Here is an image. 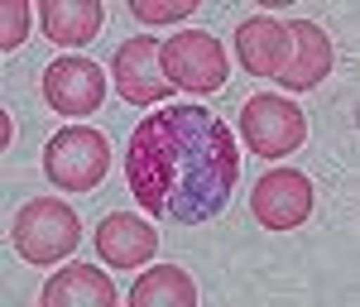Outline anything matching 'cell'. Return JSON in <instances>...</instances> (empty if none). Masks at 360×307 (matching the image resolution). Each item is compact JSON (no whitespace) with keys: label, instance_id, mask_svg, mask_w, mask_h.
<instances>
[{"label":"cell","instance_id":"6da1fadb","mask_svg":"<svg viewBox=\"0 0 360 307\" xmlns=\"http://www.w3.org/2000/svg\"><path fill=\"white\" fill-rule=\"evenodd\" d=\"M125 183L154 221H212L240 183L236 135L207 106H164L135 125L125 149Z\"/></svg>","mask_w":360,"mask_h":307},{"label":"cell","instance_id":"7a4b0ae2","mask_svg":"<svg viewBox=\"0 0 360 307\" xmlns=\"http://www.w3.org/2000/svg\"><path fill=\"white\" fill-rule=\"evenodd\" d=\"M106 168H111V144L91 125H63L49 140V149H44V173L63 192H91V188H101Z\"/></svg>","mask_w":360,"mask_h":307},{"label":"cell","instance_id":"3957f363","mask_svg":"<svg viewBox=\"0 0 360 307\" xmlns=\"http://www.w3.org/2000/svg\"><path fill=\"white\" fill-rule=\"evenodd\" d=\"M77 240H82V221L58 197H34L15 216V250L29 264H58L77 250Z\"/></svg>","mask_w":360,"mask_h":307},{"label":"cell","instance_id":"277c9868","mask_svg":"<svg viewBox=\"0 0 360 307\" xmlns=\"http://www.w3.org/2000/svg\"><path fill=\"white\" fill-rule=\"evenodd\" d=\"M159 63H164V77L173 82V91L212 96L226 86V48L207 29H178L173 39H164Z\"/></svg>","mask_w":360,"mask_h":307},{"label":"cell","instance_id":"5b68a950","mask_svg":"<svg viewBox=\"0 0 360 307\" xmlns=\"http://www.w3.org/2000/svg\"><path fill=\"white\" fill-rule=\"evenodd\" d=\"M240 135L259 159H288L307 140V120L283 96H250L240 106Z\"/></svg>","mask_w":360,"mask_h":307},{"label":"cell","instance_id":"8992f818","mask_svg":"<svg viewBox=\"0 0 360 307\" xmlns=\"http://www.w3.org/2000/svg\"><path fill=\"white\" fill-rule=\"evenodd\" d=\"M44 101L58 115H91L106 101V67L91 58H58L44 67Z\"/></svg>","mask_w":360,"mask_h":307},{"label":"cell","instance_id":"52a82bcc","mask_svg":"<svg viewBox=\"0 0 360 307\" xmlns=\"http://www.w3.org/2000/svg\"><path fill=\"white\" fill-rule=\"evenodd\" d=\"M111 82L115 91L130 101V106H154L164 101L173 82L164 77V63H159V39H125L111 58Z\"/></svg>","mask_w":360,"mask_h":307},{"label":"cell","instance_id":"ba28073f","mask_svg":"<svg viewBox=\"0 0 360 307\" xmlns=\"http://www.w3.org/2000/svg\"><path fill=\"white\" fill-rule=\"evenodd\" d=\"M250 211L259 216V226L269 230H298L312 216V183L298 168H274L255 183L250 192Z\"/></svg>","mask_w":360,"mask_h":307},{"label":"cell","instance_id":"9c48e42d","mask_svg":"<svg viewBox=\"0 0 360 307\" xmlns=\"http://www.w3.org/2000/svg\"><path fill=\"white\" fill-rule=\"evenodd\" d=\"M283 29H288V53H283V67L274 72V82L288 86V91H312L336 63L332 39L312 20H288Z\"/></svg>","mask_w":360,"mask_h":307},{"label":"cell","instance_id":"30bf717a","mask_svg":"<svg viewBox=\"0 0 360 307\" xmlns=\"http://www.w3.org/2000/svg\"><path fill=\"white\" fill-rule=\"evenodd\" d=\"M96 250L111 269H139L149 254L159 250V230L135 216V211H111L106 221L96 226Z\"/></svg>","mask_w":360,"mask_h":307},{"label":"cell","instance_id":"8fae6325","mask_svg":"<svg viewBox=\"0 0 360 307\" xmlns=\"http://www.w3.org/2000/svg\"><path fill=\"white\" fill-rule=\"evenodd\" d=\"M39 303L44 307H115L120 293H115V283L96 264H68V269H58L53 279L44 283Z\"/></svg>","mask_w":360,"mask_h":307},{"label":"cell","instance_id":"7c38bea8","mask_svg":"<svg viewBox=\"0 0 360 307\" xmlns=\"http://www.w3.org/2000/svg\"><path fill=\"white\" fill-rule=\"evenodd\" d=\"M236 53L245 63L250 77H274L283 67V53H288V29L274 15H255L236 29Z\"/></svg>","mask_w":360,"mask_h":307},{"label":"cell","instance_id":"4fadbf2b","mask_svg":"<svg viewBox=\"0 0 360 307\" xmlns=\"http://www.w3.org/2000/svg\"><path fill=\"white\" fill-rule=\"evenodd\" d=\"M106 20V10L96 0H44L39 5V25L58 48H82L96 39V29Z\"/></svg>","mask_w":360,"mask_h":307},{"label":"cell","instance_id":"5bb4252c","mask_svg":"<svg viewBox=\"0 0 360 307\" xmlns=\"http://www.w3.org/2000/svg\"><path fill=\"white\" fill-rule=\"evenodd\" d=\"M130 303L135 307H193L197 283L188 279V269H178V264H159V269H149V274L130 288Z\"/></svg>","mask_w":360,"mask_h":307},{"label":"cell","instance_id":"9a60e30c","mask_svg":"<svg viewBox=\"0 0 360 307\" xmlns=\"http://www.w3.org/2000/svg\"><path fill=\"white\" fill-rule=\"evenodd\" d=\"M197 10V0H130V15L139 25H173V20H188Z\"/></svg>","mask_w":360,"mask_h":307},{"label":"cell","instance_id":"2e32d148","mask_svg":"<svg viewBox=\"0 0 360 307\" xmlns=\"http://www.w3.org/2000/svg\"><path fill=\"white\" fill-rule=\"evenodd\" d=\"M25 39H29V0H10V5H5V34H0V48L15 53Z\"/></svg>","mask_w":360,"mask_h":307}]
</instances>
